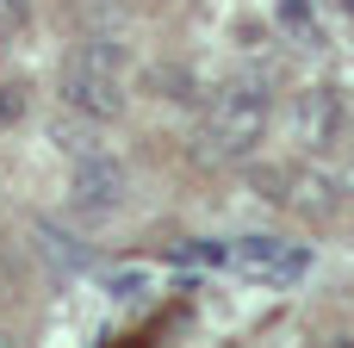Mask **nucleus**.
<instances>
[{"label": "nucleus", "instance_id": "obj_12", "mask_svg": "<svg viewBox=\"0 0 354 348\" xmlns=\"http://www.w3.org/2000/svg\"><path fill=\"white\" fill-rule=\"evenodd\" d=\"M342 12H348V19H354V0H342Z\"/></svg>", "mask_w": 354, "mask_h": 348}, {"label": "nucleus", "instance_id": "obj_7", "mask_svg": "<svg viewBox=\"0 0 354 348\" xmlns=\"http://www.w3.org/2000/svg\"><path fill=\"white\" fill-rule=\"evenodd\" d=\"M50 143H56L62 156H75V162H81V156H93V137H87V118H75V112L50 125Z\"/></svg>", "mask_w": 354, "mask_h": 348}, {"label": "nucleus", "instance_id": "obj_2", "mask_svg": "<svg viewBox=\"0 0 354 348\" xmlns=\"http://www.w3.org/2000/svg\"><path fill=\"white\" fill-rule=\"evenodd\" d=\"M56 100H62V112H75L87 125H106V118L124 112V81L112 68L87 62L81 50H68V62L56 68Z\"/></svg>", "mask_w": 354, "mask_h": 348}, {"label": "nucleus", "instance_id": "obj_9", "mask_svg": "<svg viewBox=\"0 0 354 348\" xmlns=\"http://www.w3.org/2000/svg\"><path fill=\"white\" fill-rule=\"evenodd\" d=\"M0 31L6 37H25L31 31V0H0Z\"/></svg>", "mask_w": 354, "mask_h": 348}, {"label": "nucleus", "instance_id": "obj_1", "mask_svg": "<svg viewBox=\"0 0 354 348\" xmlns=\"http://www.w3.org/2000/svg\"><path fill=\"white\" fill-rule=\"evenodd\" d=\"M268 118H274L268 81L243 75V81L218 87L212 106H205V125H199V156L205 162H249L268 137Z\"/></svg>", "mask_w": 354, "mask_h": 348}, {"label": "nucleus", "instance_id": "obj_11", "mask_svg": "<svg viewBox=\"0 0 354 348\" xmlns=\"http://www.w3.org/2000/svg\"><path fill=\"white\" fill-rule=\"evenodd\" d=\"M6 50H12V37H6V31H0V62H6Z\"/></svg>", "mask_w": 354, "mask_h": 348}, {"label": "nucleus", "instance_id": "obj_4", "mask_svg": "<svg viewBox=\"0 0 354 348\" xmlns=\"http://www.w3.org/2000/svg\"><path fill=\"white\" fill-rule=\"evenodd\" d=\"M75 205L81 212H118L124 205V168L106 156V149H93V156H81L75 162Z\"/></svg>", "mask_w": 354, "mask_h": 348}, {"label": "nucleus", "instance_id": "obj_6", "mask_svg": "<svg viewBox=\"0 0 354 348\" xmlns=\"http://www.w3.org/2000/svg\"><path fill=\"white\" fill-rule=\"evenodd\" d=\"M268 181L286 187V193H274V199L292 205V212H305V218H330V212H336V181L317 174V168H268Z\"/></svg>", "mask_w": 354, "mask_h": 348}, {"label": "nucleus", "instance_id": "obj_8", "mask_svg": "<svg viewBox=\"0 0 354 348\" xmlns=\"http://www.w3.org/2000/svg\"><path fill=\"white\" fill-rule=\"evenodd\" d=\"M25 106H31L25 81H0V131H12V125L25 118Z\"/></svg>", "mask_w": 354, "mask_h": 348}, {"label": "nucleus", "instance_id": "obj_10", "mask_svg": "<svg viewBox=\"0 0 354 348\" xmlns=\"http://www.w3.org/2000/svg\"><path fill=\"white\" fill-rule=\"evenodd\" d=\"M317 348H354V342H348V336H330V342H317Z\"/></svg>", "mask_w": 354, "mask_h": 348}, {"label": "nucleus", "instance_id": "obj_3", "mask_svg": "<svg viewBox=\"0 0 354 348\" xmlns=\"http://www.w3.org/2000/svg\"><path fill=\"white\" fill-rule=\"evenodd\" d=\"M236 268L249 280H268V286H292L305 274V249L299 243H280V237H243L236 243Z\"/></svg>", "mask_w": 354, "mask_h": 348}, {"label": "nucleus", "instance_id": "obj_5", "mask_svg": "<svg viewBox=\"0 0 354 348\" xmlns=\"http://www.w3.org/2000/svg\"><path fill=\"white\" fill-rule=\"evenodd\" d=\"M336 131H342V106H336V93H330V87H305V93L292 100V137H299L305 149H330Z\"/></svg>", "mask_w": 354, "mask_h": 348}, {"label": "nucleus", "instance_id": "obj_13", "mask_svg": "<svg viewBox=\"0 0 354 348\" xmlns=\"http://www.w3.org/2000/svg\"><path fill=\"white\" fill-rule=\"evenodd\" d=\"M0 348H12V342H6V336H0Z\"/></svg>", "mask_w": 354, "mask_h": 348}]
</instances>
